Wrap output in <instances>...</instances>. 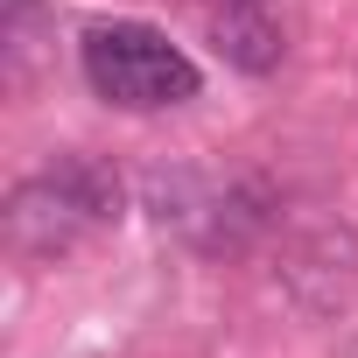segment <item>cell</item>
<instances>
[{"label": "cell", "mask_w": 358, "mask_h": 358, "mask_svg": "<svg viewBox=\"0 0 358 358\" xmlns=\"http://www.w3.org/2000/svg\"><path fill=\"white\" fill-rule=\"evenodd\" d=\"M78 64H85V85L127 113H162L197 99V64L148 22H92L78 43Z\"/></svg>", "instance_id": "6da1fadb"}, {"label": "cell", "mask_w": 358, "mask_h": 358, "mask_svg": "<svg viewBox=\"0 0 358 358\" xmlns=\"http://www.w3.org/2000/svg\"><path fill=\"white\" fill-rule=\"evenodd\" d=\"M358 288V232L351 225H316L281 253V295L302 316H337Z\"/></svg>", "instance_id": "7a4b0ae2"}, {"label": "cell", "mask_w": 358, "mask_h": 358, "mask_svg": "<svg viewBox=\"0 0 358 358\" xmlns=\"http://www.w3.org/2000/svg\"><path fill=\"white\" fill-rule=\"evenodd\" d=\"M211 50L239 78H274L281 57H288V36H281L267 0H218L211 8Z\"/></svg>", "instance_id": "3957f363"}, {"label": "cell", "mask_w": 358, "mask_h": 358, "mask_svg": "<svg viewBox=\"0 0 358 358\" xmlns=\"http://www.w3.org/2000/svg\"><path fill=\"white\" fill-rule=\"evenodd\" d=\"M274 211H281V197H274L267 176H232V183H211L197 246H204V253H239V246H253V239L274 225Z\"/></svg>", "instance_id": "277c9868"}, {"label": "cell", "mask_w": 358, "mask_h": 358, "mask_svg": "<svg viewBox=\"0 0 358 358\" xmlns=\"http://www.w3.org/2000/svg\"><path fill=\"white\" fill-rule=\"evenodd\" d=\"M78 232H85V218L64 204V190L50 183L43 169L29 176V183H15V190H8V239H15L22 253L57 260V253H71V246H78Z\"/></svg>", "instance_id": "5b68a950"}, {"label": "cell", "mask_w": 358, "mask_h": 358, "mask_svg": "<svg viewBox=\"0 0 358 358\" xmlns=\"http://www.w3.org/2000/svg\"><path fill=\"white\" fill-rule=\"evenodd\" d=\"M43 176L64 190V204H71L85 225H120V211H127V183H120V169H113L106 155L71 148V155L43 162Z\"/></svg>", "instance_id": "8992f818"}, {"label": "cell", "mask_w": 358, "mask_h": 358, "mask_svg": "<svg viewBox=\"0 0 358 358\" xmlns=\"http://www.w3.org/2000/svg\"><path fill=\"white\" fill-rule=\"evenodd\" d=\"M36 22H43V0H8V64L15 71L36 64Z\"/></svg>", "instance_id": "52a82bcc"}]
</instances>
